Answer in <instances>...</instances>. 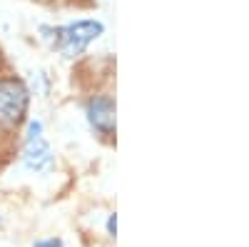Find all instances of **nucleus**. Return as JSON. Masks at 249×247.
<instances>
[{
  "mask_svg": "<svg viewBox=\"0 0 249 247\" xmlns=\"http://www.w3.org/2000/svg\"><path fill=\"white\" fill-rule=\"evenodd\" d=\"M105 33L102 20H75L68 25H40L43 40L65 57H77Z\"/></svg>",
  "mask_w": 249,
  "mask_h": 247,
  "instance_id": "nucleus-1",
  "label": "nucleus"
},
{
  "mask_svg": "<svg viewBox=\"0 0 249 247\" xmlns=\"http://www.w3.org/2000/svg\"><path fill=\"white\" fill-rule=\"evenodd\" d=\"M30 88L23 77H0V128H20L28 120Z\"/></svg>",
  "mask_w": 249,
  "mask_h": 247,
  "instance_id": "nucleus-2",
  "label": "nucleus"
},
{
  "mask_svg": "<svg viewBox=\"0 0 249 247\" xmlns=\"http://www.w3.org/2000/svg\"><path fill=\"white\" fill-rule=\"evenodd\" d=\"M23 165L30 172H50L55 165V152L45 137L43 120H28L25 137H23Z\"/></svg>",
  "mask_w": 249,
  "mask_h": 247,
  "instance_id": "nucleus-3",
  "label": "nucleus"
},
{
  "mask_svg": "<svg viewBox=\"0 0 249 247\" xmlns=\"http://www.w3.org/2000/svg\"><path fill=\"white\" fill-rule=\"evenodd\" d=\"M85 115L90 128L102 135V137H112L115 135V100L110 95H92L85 105Z\"/></svg>",
  "mask_w": 249,
  "mask_h": 247,
  "instance_id": "nucleus-4",
  "label": "nucleus"
},
{
  "mask_svg": "<svg viewBox=\"0 0 249 247\" xmlns=\"http://www.w3.org/2000/svg\"><path fill=\"white\" fill-rule=\"evenodd\" d=\"M33 247H65V242L60 237H43V240H35Z\"/></svg>",
  "mask_w": 249,
  "mask_h": 247,
  "instance_id": "nucleus-5",
  "label": "nucleus"
},
{
  "mask_svg": "<svg viewBox=\"0 0 249 247\" xmlns=\"http://www.w3.org/2000/svg\"><path fill=\"white\" fill-rule=\"evenodd\" d=\"M115 230H117V217H115V212L107 217V235L110 237H115Z\"/></svg>",
  "mask_w": 249,
  "mask_h": 247,
  "instance_id": "nucleus-6",
  "label": "nucleus"
}]
</instances>
